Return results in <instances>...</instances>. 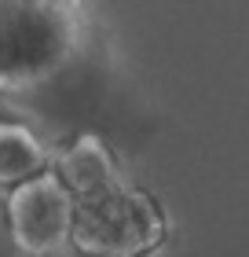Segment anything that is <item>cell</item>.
<instances>
[{
    "mask_svg": "<svg viewBox=\"0 0 249 257\" xmlns=\"http://www.w3.org/2000/svg\"><path fill=\"white\" fill-rule=\"evenodd\" d=\"M169 235L158 198L121 184L106 198L77 209L74 250L85 257H147Z\"/></svg>",
    "mask_w": 249,
    "mask_h": 257,
    "instance_id": "obj_2",
    "label": "cell"
},
{
    "mask_svg": "<svg viewBox=\"0 0 249 257\" xmlns=\"http://www.w3.org/2000/svg\"><path fill=\"white\" fill-rule=\"evenodd\" d=\"M52 177L70 191L77 209L99 202V198H106L110 191H117L125 184L121 173H117V162L110 155V147L96 133H81L70 147L52 155Z\"/></svg>",
    "mask_w": 249,
    "mask_h": 257,
    "instance_id": "obj_4",
    "label": "cell"
},
{
    "mask_svg": "<svg viewBox=\"0 0 249 257\" xmlns=\"http://www.w3.org/2000/svg\"><path fill=\"white\" fill-rule=\"evenodd\" d=\"M4 220L11 231V242L30 257H52L59 250L74 246L77 228V202L52 173L8 191L4 198Z\"/></svg>",
    "mask_w": 249,
    "mask_h": 257,
    "instance_id": "obj_3",
    "label": "cell"
},
{
    "mask_svg": "<svg viewBox=\"0 0 249 257\" xmlns=\"http://www.w3.org/2000/svg\"><path fill=\"white\" fill-rule=\"evenodd\" d=\"M81 48V8L66 0H0V92L52 81Z\"/></svg>",
    "mask_w": 249,
    "mask_h": 257,
    "instance_id": "obj_1",
    "label": "cell"
},
{
    "mask_svg": "<svg viewBox=\"0 0 249 257\" xmlns=\"http://www.w3.org/2000/svg\"><path fill=\"white\" fill-rule=\"evenodd\" d=\"M52 173V155L30 125L0 121V188L15 191L22 184Z\"/></svg>",
    "mask_w": 249,
    "mask_h": 257,
    "instance_id": "obj_5",
    "label": "cell"
}]
</instances>
